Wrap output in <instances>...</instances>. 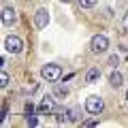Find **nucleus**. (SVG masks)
I'll return each mask as SVG.
<instances>
[{
    "label": "nucleus",
    "mask_w": 128,
    "mask_h": 128,
    "mask_svg": "<svg viewBox=\"0 0 128 128\" xmlns=\"http://www.w3.org/2000/svg\"><path fill=\"white\" fill-rule=\"evenodd\" d=\"M83 126H96V122H94V120H86V122H83Z\"/></svg>",
    "instance_id": "18"
},
{
    "label": "nucleus",
    "mask_w": 128,
    "mask_h": 128,
    "mask_svg": "<svg viewBox=\"0 0 128 128\" xmlns=\"http://www.w3.org/2000/svg\"><path fill=\"white\" fill-rule=\"evenodd\" d=\"M54 94H56V96H66V94H68V90H66V88H62V86H58Z\"/></svg>",
    "instance_id": "12"
},
{
    "label": "nucleus",
    "mask_w": 128,
    "mask_h": 128,
    "mask_svg": "<svg viewBox=\"0 0 128 128\" xmlns=\"http://www.w3.org/2000/svg\"><path fill=\"white\" fill-rule=\"evenodd\" d=\"M98 77H100V70H98V68H90V70H88V77H86V81H88V83H94Z\"/></svg>",
    "instance_id": "10"
},
{
    "label": "nucleus",
    "mask_w": 128,
    "mask_h": 128,
    "mask_svg": "<svg viewBox=\"0 0 128 128\" xmlns=\"http://www.w3.org/2000/svg\"><path fill=\"white\" fill-rule=\"evenodd\" d=\"M70 120V111L68 109H56V122L58 124H64Z\"/></svg>",
    "instance_id": "8"
},
{
    "label": "nucleus",
    "mask_w": 128,
    "mask_h": 128,
    "mask_svg": "<svg viewBox=\"0 0 128 128\" xmlns=\"http://www.w3.org/2000/svg\"><path fill=\"white\" fill-rule=\"evenodd\" d=\"M6 83H9V75H6V73H4V70H2V73H0V86L4 88V86H6Z\"/></svg>",
    "instance_id": "13"
},
{
    "label": "nucleus",
    "mask_w": 128,
    "mask_h": 128,
    "mask_svg": "<svg viewBox=\"0 0 128 128\" xmlns=\"http://www.w3.org/2000/svg\"><path fill=\"white\" fill-rule=\"evenodd\" d=\"M79 4H81L83 9H90V6L96 4V0H79Z\"/></svg>",
    "instance_id": "11"
},
{
    "label": "nucleus",
    "mask_w": 128,
    "mask_h": 128,
    "mask_svg": "<svg viewBox=\"0 0 128 128\" xmlns=\"http://www.w3.org/2000/svg\"><path fill=\"white\" fill-rule=\"evenodd\" d=\"M79 118H81V115H79V109H70V120H73V122H77Z\"/></svg>",
    "instance_id": "14"
},
{
    "label": "nucleus",
    "mask_w": 128,
    "mask_h": 128,
    "mask_svg": "<svg viewBox=\"0 0 128 128\" xmlns=\"http://www.w3.org/2000/svg\"><path fill=\"white\" fill-rule=\"evenodd\" d=\"M122 28H124V32H128V13L124 15V22H122Z\"/></svg>",
    "instance_id": "17"
},
{
    "label": "nucleus",
    "mask_w": 128,
    "mask_h": 128,
    "mask_svg": "<svg viewBox=\"0 0 128 128\" xmlns=\"http://www.w3.org/2000/svg\"><path fill=\"white\" fill-rule=\"evenodd\" d=\"M4 47H6V51H11V54H19L22 47H24V43H22V38H19V36L11 34V36L4 38Z\"/></svg>",
    "instance_id": "4"
},
{
    "label": "nucleus",
    "mask_w": 128,
    "mask_h": 128,
    "mask_svg": "<svg viewBox=\"0 0 128 128\" xmlns=\"http://www.w3.org/2000/svg\"><path fill=\"white\" fill-rule=\"evenodd\" d=\"M60 2H70V0H60Z\"/></svg>",
    "instance_id": "19"
},
{
    "label": "nucleus",
    "mask_w": 128,
    "mask_h": 128,
    "mask_svg": "<svg viewBox=\"0 0 128 128\" xmlns=\"http://www.w3.org/2000/svg\"><path fill=\"white\" fill-rule=\"evenodd\" d=\"M26 122L30 124V126H36V118H34V115H32V113H28V118H26Z\"/></svg>",
    "instance_id": "15"
},
{
    "label": "nucleus",
    "mask_w": 128,
    "mask_h": 128,
    "mask_svg": "<svg viewBox=\"0 0 128 128\" xmlns=\"http://www.w3.org/2000/svg\"><path fill=\"white\" fill-rule=\"evenodd\" d=\"M107 47H109V38H107L105 34H96V36L90 41L92 54H102V51H107Z\"/></svg>",
    "instance_id": "2"
},
{
    "label": "nucleus",
    "mask_w": 128,
    "mask_h": 128,
    "mask_svg": "<svg viewBox=\"0 0 128 128\" xmlns=\"http://www.w3.org/2000/svg\"><path fill=\"white\" fill-rule=\"evenodd\" d=\"M126 98H128V90H126Z\"/></svg>",
    "instance_id": "20"
},
{
    "label": "nucleus",
    "mask_w": 128,
    "mask_h": 128,
    "mask_svg": "<svg viewBox=\"0 0 128 128\" xmlns=\"http://www.w3.org/2000/svg\"><path fill=\"white\" fill-rule=\"evenodd\" d=\"M86 109L90 111V113L98 115L102 109H105V102H102L100 96H88V98H86Z\"/></svg>",
    "instance_id": "3"
},
{
    "label": "nucleus",
    "mask_w": 128,
    "mask_h": 128,
    "mask_svg": "<svg viewBox=\"0 0 128 128\" xmlns=\"http://www.w3.org/2000/svg\"><path fill=\"white\" fill-rule=\"evenodd\" d=\"M47 22H49V13H47V9H38L36 13H34V24H36V28H45Z\"/></svg>",
    "instance_id": "6"
},
{
    "label": "nucleus",
    "mask_w": 128,
    "mask_h": 128,
    "mask_svg": "<svg viewBox=\"0 0 128 128\" xmlns=\"http://www.w3.org/2000/svg\"><path fill=\"white\" fill-rule=\"evenodd\" d=\"M15 19H17L15 9H13V6H4V9H2V24H4V26H11Z\"/></svg>",
    "instance_id": "7"
},
{
    "label": "nucleus",
    "mask_w": 128,
    "mask_h": 128,
    "mask_svg": "<svg viewBox=\"0 0 128 128\" xmlns=\"http://www.w3.org/2000/svg\"><path fill=\"white\" fill-rule=\"evenodd\" d=\"M41 77L47 79V81H58L62 77V68H60L58 64H45L41 68Z\"/></svg>",
    "instance_id": "1"
},
{
    "label": "nucleus",
    "mask_w": 128,
    "mask_h": 128,
    "mask_svg": "<svg viewBox=\"0 0 128 128\" xmlns=\"http://www.w3.org/2000/svg\"><path fill=\"white\" fill-rule=\"evenodd\" d=\"M109 64H111V66H118V64H120V58H118V56H111V58H109Z\"/></svg>",
    "instance_id": "16"
},
{
    "label": "nucleus",
    "mask_w": 128,
    "mask_h": 128,
    "mask_svg": "<svg viewBox=\"0 0 128 128\" xmlns=\"http://www.w3.org/2000/svg\"><path fill=\"white\" fill-rule=\"evenodd\" d=\"M109 83H111L113 88H120V86H122V75H120L118 70L111 73V75H109Z\"/></svg>",
    "instance_id": "9"
},
{
    "label": "nucleus",
    "mask_w": 128,
    "mask_h": 128,
    "mask_svg": "<svg viewBox=\"0 0 128 128\" xmlns=\"http://www.w3.org/2000/svg\"><path fill=\"white\" fill-rule=\"evenodd\" d=\"M38 111H41L43 115L54 113V111H56V100L51 98V96H45V98L41 100V105H38Z\"/></svg>",
    "instance_id": "5"
}]
</instances>
